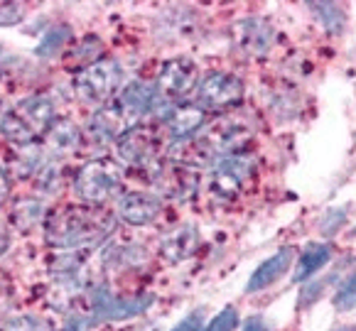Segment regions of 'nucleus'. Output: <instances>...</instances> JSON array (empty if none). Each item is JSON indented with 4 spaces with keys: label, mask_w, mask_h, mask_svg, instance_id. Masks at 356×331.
Returning a JSON list of instances; mask_svg holds the SVG:
<instances>
[{
    "label": "nucleus",
    "mask_w": 356,
    "mask_h": 331,
    "mask_svg": "<svg viewBox=\"0 0 356 331\" xmlns=\"http://www.w3.org/2000/svg\"><path fill=\"white\" fill-rule=\"evenodd\" d=\"M25 17V8L20 3H0V27H10Z\"/></svg>",
    "instance_id": "nucleus-33"
},
{
    "label": "nucleus",
    "mask_w": 356,
    "mask_h": 331,
    "mask_svg": "<svg viewBox=\"0 0 356 331\" xmlns=\"http://www.w3.org/2000/svg\"><path fill=\"white\" fill-rule=\"evenodd\" d=\"M150 260L147 251L138 243H121V246H111L104 253V268L113 273H126V270H138Z\"/></svg>",
    "instance_id": "nucleus-22"
},
{
    "label": "nucleus",
    "mask_w": 356,
    "mask_h": 331,
    "mask_svg": "<svg viewBox=\"0 0 356 331\" xmlns=\"http://www.w3.org/2000/svg\"><path fill=\"white\" fill-rule=\"evenodd\" d=\"M0 331H54V326L49 324L47 319L25 314V316H15V319H10Z\"/></svg>",
    "instance_id": "nucleus-30"
},
{
    "label": "nucleus",
    "mask_w": 356,
    "mask_h": 331,
    "mask_svg": "<svg viewBox=\"0 0 356 331\" xmlns=\"http://www.w3.org/2000/svg\"><path fill=\"white\" fill-rule=\"evenodd\" d=\"M278 40V32L263 17H243L234 25V44L248 57H266Z\"/></svg>",
    "instance_id": "nucleus-11"
},
{
    "label": "nucleus",
    "mask_w": 356,
    "mask_h": 331,
    "mask_svg": "<svg viewBox=\"0 0 356 331\" xmlns=\"http://www.w3.org/2000/svg\"><path fill=\"white\" fill-rule=\"evenodd\" d=\"M332 305L337 312H351L356 309V268L341 280V285L337 287L334 297H332Z\"/></svg>",
    "instance_id": "nucleus-28"
},
{
    "label": "nucleus",
    "mask_w": 356,
    "mask_h": 331,
    "mask_svg": "<svg viewBox=\"0 0 356 331\" xmlns=\"http://www.w3.org/2000/svg\"><path fill=\"white\" fill-rule=\"evenodd\" d=\"M69 40H72V27L69 25L49 27V30L42 35V40H40V44H37L35 54L42 59H49V57H54V54L62 52V49L69 44Z\"/></svg>",
    "instance_id": "nucleus-27"
},
{
    "label": "nucleus",
    "mask_w": 356,
    "mask_h": 331,
    "mask_svg": "<svg viewBox=\"0 0 356 331\" xmlns=\"http://www.w3.org/2000/svg\"><path fill=\"white\" fill-rule=\"evenodd\" d=\"M8 194H10V179H8L6 167H0V206L8 199Z\"/></svg>",
    "instance_id": "nucleus-35"
},
{
    "label": "nucleus",
    "mask_w": 356,
    "mask_h": 331,
    "mask_svg": "<svg viewBox=\"0 0 356 331\" xmlns=\"http://www.w3.org/2000/svg\"><path fill=\"white\" fill-rule=\"evenodd\" d=\"M155 305V294H115L111 287L101 282H94L86 300V312L96 321H128L143 316Z\"/></svg>",
    "instance_id": "nucleus-3"
},
{
    "label": "nucleus",
    "mask_w": 356,
    "mask_h": 331,
    "mask_svg": "<svg viewBox=\"0 0 356 331\" xmlns=\"http://www.w3.org/2000/svg\"><path fill=\"white\" fill-rule=\"evenodd\" d=\"M145 179L165 199H187V196L194 194L197 184H200L197 169L184 167V164H177L172 160H160L145 174Z\"/></svg>",
    "instance_id": "nucleus-9"
},
{
    "label": "nucleus",
    "mask_w": 356,
    "mask_h": 331,
    "mask_svg": "<svg viewBox=\"0 0 356 331\" xmlns=\"http://www.w3.org/2000/svg\"><path fill=\"white\" fill-rule=\"evenodd\" d=\"M101 49H104V42H101L96 35H86L81 42L76 44V47H69V54L67 59L74 64V67H79V71L81 69H86L89 64L99 62L101 59Z\"/></svg>",
    "instance_id": "nucleus-26"
},
{
    "label": "nucleus",
    "mask_w": 356,
    "mask_h": 331,
    "mask_svg": "<svg viewBox=\"0 0 356 331\" xmlns=\"http://www.w3.org/2000/svg\"><path fill=\"white\" fill-rule=\"evenodd\" d=\"M197 81H200L197 64L184 57H175L163 64V69L157 74L155 89L165 101H175V99L187 96L192 89H197Z\"/></svg>",
    "instance_id": "nucleus-10"
},
{
    "label": "nucleus",
    "mask_w": 356,
    "mask_h": 331,
    "mask_svg": "<svg viewBox=\"0 0 356 331\" xmlns=\"http://www.w3.org/2000/svg\"><path fill=\"white\" fill-rule=\"evenodd\" d=\"M126 331H163L157 324H140V326H131V329Z\"/></svg>",
    "instance_id": "nucleus-37"
},
{
    "label": "nucleus",
    "mask_w": 356,
    "mask_h": 331,
    "mask_svg": "<svg viewBox=\"0 0 356 331\" xmlns=\"http://www.w3.org/2000/svg\"><path fill=\"white\" fill-rule=\"evenodd\" d=\"M202 140V145L209 150V155L214 158V162L226 155H236L238 147H243L246 142H251L253 128L248 121H243L241 116H221L214 123L202 130V135H197Z\"/></svg>",
    "instance_id": "nucleus-8"
},
{
    "label": "nucleus",
    "mask_w": 356,
    "mask_h": 331,
    "mask_svg": "<svg viewBox=\"0 0 356 331\" xmlns=\"http://www.w3.org/2000/svg\"><path fill=\"white\" fill-rule=\"evenodd\" d=\"M314 17L330 35H341L346 27V12L337 3H309Z\"/></svg>",
    "instance_id": "nucleus-25"
},
{
    "label": "nucleus",
    "mask_w": 356,
    "mask_h": 331,
    "mask_svg": "<svg viewBox=\"0 0 356 331\" xmlns=\"http://www.w3.org/2000/svg\"><path fill=\"white\" fill-rule=\"evenodd\" d=\"M160 133L152 126H131L115 140V153L126 167H136L143 174H147L160 162Z\"/></svg>",
    "instance_id": "nucleus-5"
},
{
    "label": "nucleus",
    "mask_w": 356,
    "mask_h": 331,
    "mask_svg": "<svg viewBox=\"0 0 356 331\" xmlns=\"http://www.w3.org/2000/svg\"><path fill=\"white\" fill-rule=\"evenodd\" d=\"M118 219L128 226H147L163 211V196L147 194V192H123L115 201Z\"/></svg>",
    "instance_id": "nucleus-13"
},
{
    "label": "nucleus",
    "mask_w": 356,
    "mask_h": 331,
    "mask_svg": "<svg viewBox=\"0 0 356 331\" xmlns=\"http://www.w3.org/2000/svg\"><path fill=\"white\" fill-rule=\"evenodd\" d=\"M10 251V231H8L3 223H0V257Z\"/></svg>",
    "instance_id": "nucleus-36"
},
{
    "label": "nucleus",
    "mask_w": 356,
    "mask_h": 331,
    "mask_svg": "<svg viewBox=\"0 0 356 331\" xmlns=\"http://www.w3.org/2000/svg\"><path fill=\"white\" fill-rule=\"evenodd\" d=\"M351 233H354V236H356V228H354V231H351Z\"/></svg>",
    "instance_id": "nucleus-39"
},
{
    "label": "nucleus",
    "mask_w": 356,
    "mask_h": 331,
    "mask_svg": "<svg viewBox=\"0 0 356 331\" xmlns=\"http://www.w3.org/2000/svg\"><path fill=\"white\" fill-rule=\"evenodd\" d=\"M10 221L13 226L20 228V231H32V228L47 223V206L37 196H22L13 204Z\"/></svg>",
    "instance_id": "nucleus-23"
},
{
    "label": "nucleus",
    "mask_w": 356,
    "mask_h": 331,
    "mask_svg": "<svg viewBox=\"0 0 356 331\" xmlns=\"http://www.w3.org/2000/svg\"><path fill=\"white\" fill-rule=\"evenodd\" d=\"M334 257V248L330 243H307L302 251L295 257V270H293V282L295 285H305L312 278H317V273L327 268Z\"/></svg>",
    "instance_id": "nucleus-16"
},
{
    "label": "nucleus",
    "mask_w": 356,
    "mask_h": 331,
    "mask_svg": "<svg viewBox=\"0 0 356 331\" xmlns=\"http://www.w3.org/2000/svg\"><path fill=\"white\" fill-rule=\"evenodd\" d=\"M258 160L248 153H236L219 158L211 164L209 174V187L216 196L221 199H234L241 194V189L251 182V177L256 174Z\"/></svg>",
    "instance_id": "nucleus-7"
},
{
    "label": "nucleus",
    "mask_w": 356,
    "mask_h": 331,
    "mask_svg": "<svg viewBox=\"0 0 356 331\" xmlns=\"http://www.w3.org/2000/svg\"><path fill=\"white\" fill-rule=\"evenodd\" d=\"M155 103H157V89L145 84V81H131L128 86H123L121 99H118V105L123 108V113H126L133 126H136L138 118L152 113Z\"/></svg>",
    "instance_id": "nucleus-18"
},
{
    "label": "nucleus",
    "mask_w": 356,
    "mask_h": 331,
    "mask_svg": "<svg viewBox=\"0 0 356 331\" xmlns=\"http://www.w3.org/2000/svg\"><path fill=\"white\" fill-rule=\"evenodd\" d=\"M165 126L175 142L192 140L207 128V110H202L197 103H175L170 116L165 118Z\"/></svg>",
    "instance_id": "nucleus-15"
},
{
    "label": "nucleus",
    "mask_w": 356,
    "mask_h": 331,
    "mask_svg": "<svg viewBox=\"0 0 356 331\" xmlns=\"http://www.w3.org/2000/svg\"><path fill=\"white\" fill-rule=\"evenodd\" d=\"M123 79H126L123 64L113 57H101L99 62L89 64V67L76 74L74 89H76L81 101L101 108V105H106V101H108L115 91H121Z\"/></svg>",
    "instance_id": "nucleus-4"
},
{
    "label": "nucleus",
    "mask_w": 356,
    "mask_h": 331,
    "mask_svg": "<svg viewBox=\"0 0 356 331\" xmlns=\"http://www.w3.org/2000/svg\"><path fill=\"white\" fill-rule=\"evenodd\" d=\"M44 164V150L40 142H25V145L13 147L8 158L6 172H10L15 179H30L37 174V169Z\"/></svg>",
    "instance_id": "nucleus-21"
},
{
    "label": "nucleus",
    "mask_w": 356,
    "mask_h": 331,
    "mask_svg": "<svg viewBox=\"0 0 356 331\" xmlns=\"http://www.w3.org/2000/svg\"><path fill=\"white\" fill-rule=\"evenodd\" d=\"M81 137L84 133L79 130V126L72 121V118H57L52 126L44 133V147H47L52 158H67L74 150H79L81 145Z\"/></svg>",
    "instance_id": "nucleus-19"
},
{
    "label": "nucleus",
    "mask_w": 356,
    "mask_h": 331,
    "mask_svg": "<svg viewBox=\"0 0 356 331\" xmlns=\"http://www.w3.org/2000/svg\"><path fill=\"white\" fill-rule=\"evenodd\" d=\"M96 319L89 312H76V314H69L67 321L62 324V331H94Z\"/></svg>",
    "instance_id": "nucleus-32"
},
{
    "label": "nucleus",
    "mask_w": 356,
    "mask_h": 331,
    "mask_svg": "<svg viewBox=\"0 0 356 331\" xmlns=\"http://www.w3.org/2000/svg\"><path fill=\"white\" fill-rule=\"evenodd\" d=\"M74 194L84 201L86 206H104L111 199L118 201L123 194V174L108 160H91L81 164L72 184Z\"/></svg>",
    "instance_id": "nucleus-2"
},
{
    "label": "nucleus",
    "mask_w": 356,
    "mask_h": 331,
    "mask_svg": "<svg viewBox=\"0 0 356 331\" xmlns=\"http://www.w3.org/2000/svg\"><path fill=\"white\" fill-rule=\"evenodd\" d=\"M200 228L192 226V223H184V226L175 228L172 233L160 241V257L168 260V263H182L189 255H194V251L200 248Z\"/></svg>",
    "instance_id": "nucleus-17"
},
{
    "label": "nucleus",
    "mask_w": 356,
    "mask_h": 331,
    "mask_svg": "<svg viewBox=\"0 0 356 331\" xmlns=\"http://www.w3.org/2000/svg\"><path fill=\"white\" fill-rule=\"evenodd\" d=\"M64 187V164L57 158L44 160V164L35 174V192L42 196H54Z\"/></svg>",
    "instance_id": "nucleus-24"
},
{
    "label": "nucleus",
    "mask_w": 356,
    "mask_h": 331,
    "mask_svg": "<svg viewBox=\"0 0 356 331\" xmlns=\"http://www.w3.org/2000/svg\"><path fill=\"white\" fill-rule=\"evenodd\" d=\"M115 231V219L99 206H64L47 219L44 238L59 251H94Z\"/></svg>",
    "instance_id": "nucleus-1"
},
{
    "label": "nucleus",
    "mask_w": 356,
    "mask_h": 331,
    "mask_svg": "<svg viewBox=\"0 0 356 331\" xmlns=\"http://www.w3.org/2000/svg\"><path fill=\"white\" fill-rule=\"evenodd\" d=\"M295 265V251L290 246H283L278 251L268 255L263 263H258V268L251 273L246 282V294H256V292H263V289L273 287V285L283 280L288 275V270Z\"/></svg>",
    "instance_id": "nucleus-14"
},
{
    "label": "nucleus",
    "mask_w": 356,
    "mask_h": 331,
    "mask_svg": "<svg viewBox=\"0 0 356 331\" xmlns=\"http://www.w3.org/2000/svg\"><path fill=\"white\" fill-rule=\"evenodd\" d=\"M241 331H270V324H268L263 316H248L246 321L241 324Z\"/></svg>",
    "instance_id": "nucleus-34"
},
{
    "label": "nucleus",
    "mask_w": 356,
    "mask_h": 331,
    "mask_svg": "<svg viewBox=\"0 0 356 331\" xmlns=\"http://www.w3.org/2000/svg\"><path fill=\"white\" fill-rule=\"evenodd\" d=\"M15 113L37 133V135L47 133V128L57 121L54 101L49 99L47 94H37V96H30V99L20 101V103L15 105Z\"/></svg>",
    "instance_id": "nucleus-20"
},
{
    "label": "nucleus",
    "mask_w": 356,
    "mask_h": 331,
    "mask_svg": "<svg viewBox=\"0 0 356 331\" xmlns=\"http://www.w3.org/2000/svg\"><path fill=\"white\" fill-rule=\"evenodd\" d=\"M246 94L243 81L229 71H209L197 81L194 101L202 110H229L238 105Z\"/></svg>",
    "instance_id": "nucleus-6"
},
{
    "label": "nucleus",
    "mask_w": 356,
    "mask_h": 331,
    "mask_svg": "<svg viewBox=\"0 0 356 331\" xmlns=\"http://www.w3.org/2000/svg\"><path fill=\"white\" fill-rule=\"evenodd\" d=\"M334 331H356V326H341V329H334Z\"/></svg>",
    "instance_id": "nucleus-38"
},
{
    "label": "nucleus",
    "mask_w": 356,
    "mask_h": 331,
    "mask_svg": "<svg viewBox=\"0 0 356 331\" xmlns=\"http://www.w3.org/2000/svg\"><path fill=\"white\" fill-rule=\"evenodd\" d=\"M238 324H241L238 309L229 305V307H224L219 314L211 316V319L207 321L204 331H236V329H238Z\"/></svg>",
    "instance_id": "nucleus-29"
},
{
    "label": "nucleus",
    "mask_w": 356,
    "mask_h": 331,
    "mask_svg": "<svg viewBox=\"0 0 356 331\" xmlns=\"http://www.w3.org/2000/svg\"><path fill=\"white\" fill-rule=\"evenodd\" d=\"M133 123L128 121V116L123 113V108L118 105V101L111 105H101L94 116L86 123V140L94 147H106L108 142H113L131 128Z\"/></svg>",
    "instance_id": "nucleus-12"
},
{
    "label": "nucleus",
    "mask_w": 356,
    "mask_h": 331,
    "mask_svg": "<svg viewBox=\"0 0 356 331\" xmlns=\"http://www.w3.org/2000/svg\"><path fill=\"white\" fill-rule=\"evenodd\" d=\"M204 326H207V309L200 307V309H192L189 314H184L170 331H204Z\"/></svg>",
    "instance_id": "nucleus-31"
}]
</instances>
